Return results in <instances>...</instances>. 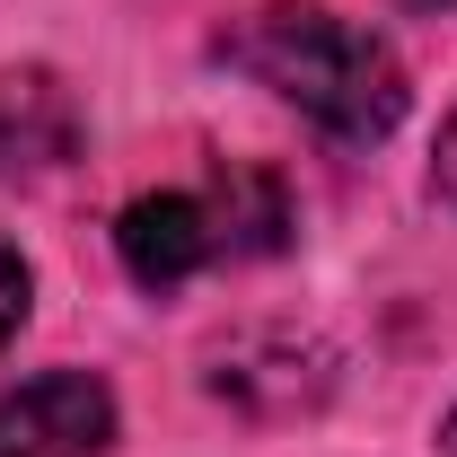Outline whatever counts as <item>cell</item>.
Listing matches in <instances>:
<instances>
[{"mask_svg":"<svg viewBox=\"0 0 457 457\" xmlns=\"http://www.w3.org/2000/svg\"><path fill=\"white\" fill-rule=\"evenodd\" d=\"M228 62L255 71L273 97H290V106L308 114L317 132H335V141H378V132H396V114H404L396 54H387L370 27L317 9V0H273V9H255V18L228 36Z\"/></svg>","mask_w":457,"mask_h":457,"instance_id":"6da1fadb","label":"cell"},{"mask_svg":"<svg viewBox=\"0 0 457 457\" xmlns=\"http://www.w3.org/2000/svg\"><path fill=\"white\" fill-rule=\"evenodd\" d=\"M114 396L88 370H54L18 396H0V457H106Z\"/></svg>","mask_w":457,"mask_h":457,"instance_id":"7a4b0ae2","label":"cell"},{"mask_svg":"<svg viewBox=\"0 0 457 457\" xmlns=\"http://www.w3.org/2000/svg\"><path fill=\"white\" fill-rule=\"evenodd\" d=\"M79 150V106L54 71H0V176H54Z\"/></svg>","mask_w":457,"mask_h":457,"instance_id":"277c9868","label":"cell"},{"mask_svg":"<svg viewBox=\"0 0 457 457\" xmlns=\"http://www.w3.org/2000/svg\"><path fill=\"white\" fill-rule=\"evenodd\" d=\"M114 246H123L132 282L176 290V282H194L212 255H228V228H220V203H203V194H141L114 220Z\"/></svg>","mask_w":457,"mask_h":457,"instance_id":"3957f363","label":"cell"},{"mask_svg":"<svg viewBox=\"0 0 457 457\" xmlns=\"http://www.w3.org/2000/svg\"><path fill=\"white\" fill-rule=\"evenodd\" d=\"M18 317H27V264L0 246V343L18 335Z\"/></svg>","mask_w":457,"mask_h":457,"instance_id":"8992f818","label":"cell"},{"mask_svg":"<svg viewBox=\"0 0 457 457\" xmlns=\"http://www.w3.org/2000/svg\"><path fill=\"white\" fill-rule=\"evenodd\" d=\"M440 440H449V457H457V413H449V431H440Z\"/></svg>","mask_w":457,"mask_h":457,"instance_id":"ba28073f","label":"cell"},{"mask_svg":"<svg viewBox=\"0 0 457 457\" xmlns=\"http://www.w3.org/2000/svg\"><path fill=\"white\" fill-rule=\"evenodd\" d=\"M212 387L228 404H246V413H299V404L326 396V352L299 335H255L220 352V370H212Z\"/></svg>","mask_w":457,"mask_h":457,"instance_id":"5b68a950","label":"cell"},{"mask_svg":"<svg viewBox=\"0 0 457 457\" xmlns=\"http://www.w3.org/2000/svg\"><path fill=\"white\" fill-rule=\"evenodd\" d=\"M440 194H449V203H457V114H449V123H440Z\"/></svg>","mask_w":457,"mask_h":457,"instance_id":"52a82bcc","label":"cell"}]
</instances>
